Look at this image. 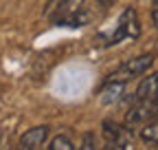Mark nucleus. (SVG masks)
<instances>
[{
  "label": "nucleus",
  "instance_id": "nucleus-10",
  "mask_svg": "<svg viewBox=\"0 0 158 150\" xmlns=\"http://www.w3.org/2000/svg\"><path fill=\"white\" fill-rule=\"evenodd\" d=\"M79 150H99L97 137H94L92 133H86L84 139H81V146H79Z\"/></svg>",
  "mask_w": 158,
  "mask_h": 150
},
{
  "label": "nucleus",
  "instance_id": "nucleus-13",
  "mask_svg": "<svg viewBox=\"0 0 158 150\" xmlns=\"http://www.w3.org/2000/svg\"><path fill=\"white\" fill-rule=\"evenodd\" d=\"M2 143H5V133H0V150H2Z\"/></svg>",
  "mask_w": 158,
  "mask_h": 150
},
{
  "label": "nucleus",
  "instance_id": "nucleus-6",
  "mask_svg": "<svg viewBox=\"0 0 158 150\" xmlns=\"http://www.w3.org/2000/svg\"><path fill=\"white\" fill-rule=\"evenodd\" d=\"M46 137H48V126H35L20 137L15 150H42Z\"/></svg>",
  "mask_w": 158,
  "mask_h": 150
},
{
  "label": "nucleus",
  "instance_id": "nucleus-14",
  "mask_svg": "<svg viewBox=\"0 0 158 150\" xmlns=\"http://www.w3.org/2000/svg\"><path fill=\"white\" fill-rule=\"evenodd\" d=\"M99 150H112V148H110V146H108V143H106V146H103V148H99Z\"/></svg>",
  "mask_w": 158,
  "mask_h": 150
},
{
  "label": "nucleus",
  "instance_id": "nucleus-9",
  "mask_svg": "<svg viewBox=\"0 0 158 150\" xmlns=\"http://www.w3.org/2000/svg\"><path fill=\"white\" fill-rule=\"evenodd\" d=\"M44 150H75V143H73V139H70L68 135H64V133H62V135L53 137Z\"/></svg>",
  "mask_w": 158,
  "mask_h": 150
},
{
  "label": "nucleus",
  "instance_id": "nucleus-3",
  "mask_svg": "<svg viewBox=\"0 0 158 150\" xmlns=\"http://www.w3.org/2000/svg\"><path fill=\"white\" fill-rule=\"evenodd\" d=\"M154 62H156V58H154L152 53L138 55V58H134V60L121 64L118 68H114L108 77H106V82H121V84H127L130 80H136V77H141V75H145V73L152 68Z\"/></svg>",
  "mask_w": 158,
  "mask_h": 150
},
{
  "label": "nucleus",
  "instance_id": "nucleus-8",
  "mask_svg": "<svg viewBox=\"0 0 158 150\" xmlns=\"http://www.w3.org/2000/svg\"><path fill=\"white\" fill-rule=\"evenodd\" d=\"M123 86H125V84H121V82H106L103 88H101V104L108 106V104L116 102L118 95L123 93Z\"/></svg>",
  "mask_w": 158,
  "mask_h": 150
},
{
  "label": "nucleus",
  "instance_id": "nucleus-11",
  "mask_svg": "<svg viewBox=\"0 0 158 150\" xmlns=\"http://www.w3.org/2000/svg\"><path fill=\"white\" fill-rule=\"evenodd\" d=\"M97 2H99V7H103V9H108L112 2H114V0H97Z\"/></svg>",
  "mask_w": 158,
  "mask_h": 150
},
{
  "label": "nucleus",
  "instance_id": "nucleus-1",
  "mask_svg": "<svg viewBox=\"0 0 158 150\" xmlns=\"http://www.w3.org/2000/svg\"><path fill=\"white\" fill-rule=\"evenodd\" d=\"M86 0H53L46 15L55 24H68V27H84L88 22V13L84 9Z\"/></svg>",
  "mask_w": 158,
  "mask_h": 150
},
{
  "label": "nucleus",
  "instance_id": "nucleus-12",
  "mask_svg": "<svg viewBox=\"0 0 158 150\" xmlns=\"http://www.w3.org/2000/svg\"><path fill=\"white\" fill-rule=\"evenodd\" d=\"M152 18H154V24H156V27H158V7H156V9H154V13H152Z\"/></svg>",
  "mask_w": 158,
  "mask_h": 150
},
{
  "label": "nucleus",
  "instance_id": "nucleus-7",
  "mask_svg": "<svg viewBox=\"0 0 158 150\" xmlns=\"http://www.w3.org/2000/svg\"><path fill=\"white\" fill-rule=\"evenodd\" d=\"M138 137H141V141L147 143V146H158V115L152 117L149 121H145L141 128H138Z\"/></svg>",
  "mask_w": 158,
  "mask_h": 150
},
{
  "label": "nucleus",
  "instance_id": "nucleus-2",
  "mask_svg": "<svg viewBox=\"0 0 158 150\" xmlns=\"http://www.w3.org/2000/svg\"><path fill=\"white\" fill-rule=\"evenodd\" d=\"M141 35V24H138V15H136V9L134 7H127L121 11L116 20V27L110 35H101L103 46H114L118 44L121 40H136V38Z\"/></svg>",
  "mask_w": 158,
  "mask_h": 150
},
{
  "label": "nucleus",
  "instance_id": "nucleus-5",
  "mask_svg": "<svg viewBox=\"0 0 158 150\" xmlns=\"http://www.w3.org/2000/svg\"><path fill=\"white\" fill-rule=\"evenodd\" d=\"M158 115V102H143V99H136L130 110L125 113V126L132 130H138L145 121H149L152 117Z\"/></svg>",
  "mask_w": 158,
  "mask_h": 150
},
{
  "label": "nucleus",
  "instance_id": "nucleus-4",
  "mask_svg": "<svg viewBox=\"0 0 158 150\" xmlns=\"http://www.w3.org/2000/svg\"><path fill=\"white\" fill-rule=\"evenodd\" d=\"M103 137L112 150H132L134 130L127 128L125 124H116V121L108 119V121H103Z\"/></svg>",
  "mask_w": 158,
  "mask_h": 150
}]
</instances>
